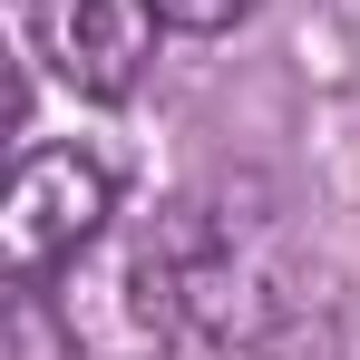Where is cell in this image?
<instances>
[{
	"label": "cell",
	"instance_id": "cell-1",
	"mask_svg": "<svg viewBox=\"0 0 360 360\" xmlns=\"http://www.w3.org/2000/svg\"><path fill=\"white\" fill-rule=\"evenodd\" d=\"M166 253H176V302L185 331L253 351L292 321V224L263 185H205L166 205Z\"/></svg>",
	"mask_w": 360,
	"mask_h": 360
},
{
	"label": "cell",
	"instance_id": "cell-2",
	"mask_svg": "<svg viewBox=\"0 0 360 360\" xmlns=\"http://www.w3.org/2000/svg\"><path fill=\"white\" fill-rule=\"evenodd\" d=\"M39 292H49V321H59L68 360H166L176 331H185L166 214L156 224H108L88 253H68Z\"/></svg>",
	"mask_w": 360,
	"mask_h": 360
},
{
	"label": "cell",
	"instance_id": "cell-3",
	"mask_svg": "<svg viewBox=\"0 0 360 360\" xmlns=\"http://www.w3.org/2000/svg\"><path fill=\"white\" fill-rule=\"evenodd\" d=\"M108 224H117V185H108L98 156H78V146H30V156L10 166L0 243H10V283H20V292H39L68 253H88Z\"/></svg>",
	"mask_w": 360,
	"mask_h": 360
},
{
	"label": "cell",
	"instance_id": "cell-4",
	"mask_svg": "<svg viewBox=\"0 0 360 360\" xmlns=\"http://www.w3.org/2000/svg\"><path fill=\"white\" fill-rule=\"evenodd\" d=\"M30 10V59L49 68L78 98H127L146 78V49H156V10L146 0H20Z\"/></svg>",
	"mask_w": 360,
	"mask_h": 360
},
{
	"label": "cell",
	"instance_id": "cell-5",
	"mask_svg": "<svg viewBox=\"0 0 360 360\" xmlns=\"http://www.w3.org/2000/svg\"><path fill=\"white\" fill-rule=\"evenodd\" d=\"M146 10H156V30H185V39H214V30L253 20V0H146Z\"/></svg>",
	"mask_w": 360,
	"mask_h": 360
}]
</instances>
